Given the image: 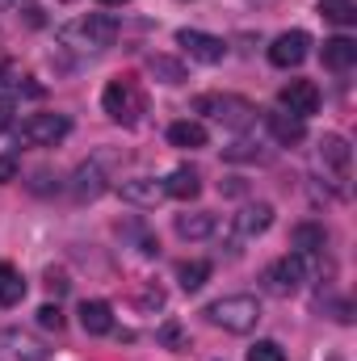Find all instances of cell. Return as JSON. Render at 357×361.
<instances>
[{
	"label": "cell",
	"mask_w": 357,
	"mask_h": 361,
	"mask_svg": "<svg viewBox=\"0 0 357 361\" xmlns=\"http://www.w3.org/2000/svg\"><path fill=\"white\" fill-rule=\"evenodd\" d=\"M206 277H210V265H206V261H185V265L177 269V281H181V290H185V294L202 290V286H206Z\"/></svg>",
	"instance_id": "23"
},
{
	"label": "cell",
	"mask_w": 357,
	"mask_h": 361,
	"mask_svg": "<svg viewBox=\"0 0 357 361\" xmlns=\"http://www.w3.org/2000/svg\"><path fill=\"white\" fill-rule=\"evenodd\" d=\"M169 143L173 147H189V152L193 147H206V126L202 122H189V118L185 122H173L169 126Z\"/></svg>",
	"instance_id": "20"
},
{
	"label": "cell",
	"mask_w": 357,
	"mask_h": 361,
	"mask_svg": "<svg viewBox=\"0 0 357 361\" xmlns=\"http://www.w3.org/2000/svg\"><path fill=\"white\" fill-rule=\"evenodd\" d=\"M59 38H63V47H76V51H105L118 38V21L109 13H89V17L63 25Z\"/></svg>",
	"instance_id": "2"
},
{
	"label": "cell",
	"mask_w": 357,
	"mask_h": 361,
	"mask_svg": "<svg viewBox=\"0 0 357 361\" xmlns=\"http://www.w3.org/2000/svg\"><path fill=\"white\" fill-rule=\"evenodd\" d=\"M118 193H122V202H131V206H156L160 197H169V193H164V180H152V177L122 180Z\"/></svg>",
	"instance_id": "12"
},
{
	"label": "cell",
	"mask_w": 357,
	"mask_h": 361,
	"mask_svg": "<svg viewBox=\"0 0 357 361\" xmlns=\"http://www.w3.org/2000/svg\"><path fill=\"white\" fill-rule=\"evenodd\" d=\"M47 286H51V294H68V286H72V281H68V277H63V273H47Z\"/></svg>",
	"instance_id": "32"
},
{
	"label": "cell",
	"mask_w": 357,
	"mask_h": 361,
	"mask_svg": "<svg viewBox=\"0 0 357 361\" xmlns=\"http://www.w3.org/2000/svg\"><path fill=\"white\" fill-rule=\"evenodd\" d=\"M101 4H126V0H101Z\"/></svg>",
	"instance_id": "33"
},
{
	"label": "cell",
	"mask_w": 357,
	"mask_h": 361,
	"mask_svg": "<svg viewBox=\"0 0 357 361\" xmlns=\"http://www.w3.org/2000/svg\"><path fill=\"white\" fill-rule=\"evenodd\" d=\"M320 160H324L337 177H349V160H353L349 139H345V135H324V143H320Z\"/></svg>",
	"instance_id": "15"
},
{
	"label": "cell",
	"mask_w": 357,
	"mask_h": 361,
	"mask_svg": "<svg viewBox=\"0 0 357 361\" xmlns=\"http://www.w3.org/2000/svg\"><path fill=\"white\" fill-rule=\"evenodd\" d=\"M101 105H105V114H109L114 122L135 126L139 114H143V92H139L135 80H109L105 92H101Z\"/></svg>",
	"instance_id": "5"
},
{
	"label": "cell",
	"mask_w": 357,
	"mask_h": 361,
	"mask_svg": "<svg viewBox=\"0 0 357 361\" xmlns=\"http://www.w3.org/2000/svg\"><path fill=\"white\" fill-rule=\"evenodd\" d=\"M248 361H286V353H282L277 341H257V345L248 349Z\"/></svg>",
	"instance_id": "27"
},
{
	"label": "cell",
	"mask_w": 357,
	"mask_h": 361,
	"mask_svg": "<svg viewBox=\"0 0 357 361\" xmlns=\"http://www.w3.org/2000/svg\"><path fill=\"white\" fill-rule=\"evenodd\" d=\"M353 63H357V42L353 38L337 34V38L324 42V68H332V72H349Z\"/></svg>",
	"instance_id": "16"
},
{
	"label": "cell",
	"mask_w": 357,
	"mask_h": 361,
	"mask_svg": "<svg viewBox=\"0 0 357 361\" xmlns=\"http://www.w3.org/2000/svg\"><path fill=\"white\" fill-rule=\"evenodd\" d=\"M290 240H294V248L307 257V252H320V248L328 244V231H324L320 223H298V227L290 231Z\"/></svg>",
	"instance_id": "21"
},
{
	"label": "cell",
	"mask_w": 357,
	"mask_h": 361,
	"mask_svg": "<svg viewBox=\"0 0 357 361\" xmlns=\"http://www.w3.org/2000/svg\"><path fill=\"white\" fill-rule=\"evenodd\" d=\"M80 328H85L89 336H105V332H114V311H109V302H101V298H85V302H80Z\"/></svg>",
	"instance_id": "14"
},
{
	"label": "cell",
	"mask_w": 357,
	"mask_h": 361,
	"mask_svg": "<svg viewBox=\"0 0 357 361\" xmlns=\"http://www.w3.org/2000/svg\"><path fill=\"white\" fill-rule=\"evenodd\" d=\"M269 130H273V139L277 143H303V135H307V122L303 118H294V114H286V109H277V114H269Z\"/></svg>",
	"instance_id": "18"
},
{
	"label": "cell",
	"mask_w": 357,
	"mask_h": 361,
	"mask_svg": "<svg viewBox=\"0 0 357 361\" xmlns=\"http://www.w3.org/2000/svg\"><path fill=\"white\" fill-rule=\"evenodd\" d=\"M0 349H8L17 361H47V345L30 332H0Z\"/></svg>",
	"instance_id": "13"
},
{
	"label": "cell",
	"mask_w": 357,
	"mask_h": 361,
	"mask_svg": "<svg viewBox=\"0 0 357 361\" xmlns=\"http://www.w3.org/2000/svg\"><path fill=\"white\" fill-rule=\"evenodd\" d=\"M147 68H152V76H160L164 85H181V80H185V63L169 59V55H152Z\"/></svg>",
	"instance_id": "24"
},
{
	"label": "cell",
	"mask_w": 357,
	"mask_h": 361,
	"mask_svg": "<svg viewBox=\"0 0 357 361\" xmlns=\"http://www.w3.org/2000/svg\"><path fill=\"white\" fill-rule=\"evenodd\" d=\"M261 281H265L269 294H277V298H286V294H294L303 281H307V261H303V252H294V257H282V261H273L265 273H261Z\"/></svg>",
	"instance_id": "6"
},
{
	"label": "cell",
	"mask_w": 357,
	"mask_h": 361,
	"mask_svg": "<svg viewBox=\"0 0 357 361\" xmlns=\"http://www.w3.org/2000/svg\"><path fill=\"white\" fill-rule=\"evenodd\" d=\"M17 135L25 147H55L72 135V118L68 114H30Z\"/></svg>",
	"instance_id": "4"
},
{
	"label": "cell",
	"mask_w": 357,
	"mask_h": 361,
	"mask_svg": "<svg viewBox=\"0 0 357 361\" xmlns=\"http://www.w3.org/2000/svg\"><path fill=\"white\" fill-rule=\"evenodd\" d=\"M269 227H273V206L269 202H248L244 210L231 214V240L236 244H248V240L265 235Z\"/></svg>",
	"instance_id": "7"
},
{
	"label": "cell",
	"mask_w": 357,
	"mask_h": 361,
	"mask_svg": "<svg viewBox=\"0 0 357 361\" xmlns=\"http://www.w3.org/2000/svg\"><path fill=\"white\" fill-rule=\"evenodd\" d=\"M25 298V277L13 265H0V307H17Z\"/></svg>",
	"instance_id": "22"
},
{
	"label": "cell",
	"mask_w": 357,
	"mask_h": 361,
	"mask_svg": "<svg viewBox=\"0 0 357 361\" xmlns=\"http://www.w3.org/2000/svg\"><path fill=\"white\" fill-rule=\"evenodd\" d=\"M160 341H164V345H173V349H177L181 341H185V332H181V324H164V328H160Z\"/></svg>",
	"instance_id": "30"
},
{
	"label": "cell",
	"mask_w": 357,
	"mask_h": 361,
	"mask_svg": "<svg viewBox=\"0 0 357 361\" xmlns=\"http://www.w3.org/2000/svg\"><path fill=\"white\" fill-rule=\"evenodd\" d=\"M164 193H169V197H181V202H193V197L202 193V177H198L189 164H181V169H173V173L164 177Z\"/></svg>",
	"instance_id": "17"
},
{
	"label": "cell",
	"mask_w": 357,
	"mask_h": 361,
	"mask_svg": "<svg viewBox=\"0 0 357 361\" xmlns=\"http://www.w3.org/2000/svg\"><path fill=\"white\" fill-rule=\"evenodd\" d=\"M177 42L198 59V63H223V55H227V42L214 38V34H202V30H181Z\"/></svg>",
	"instance_id": "10"
},
{
	"label": "cell",
	"mask_w": 357,
	"mask_h": 361,
	"mask_svg": "<svg viewBox=\"0 0 357 361\" xmlns=\"http://www.w3.org/2000/svg\"><path fill=\"white\" fill-rule=\"evenodd\" d=\"M277 105L286 109V114H294V118H311L315 109H320V89L311 85V80H290V85H282L277 92Z\"/></svg>",
	"instance_id": "8"
},
{
	"label": "cell",
	"mask_w": 357,
	"mask_h": 361,
	"mask_svg": "<svg viewBox=\"0 0 357 361\" xmlns=\"http://www.w3.org/2000/svg\"><path fill=\"white\" fill-rule=\"evenodd\" d=\"M38 324L42 328H63V311H59V302H47V307H38Z\"/></svg>",
	"instance_id": "28"
},
{
	"label": "cell",
	"mask_w": 357,
	"mask_h": 361,
	"mask_svg": "<svg viewBox=\"0 0 357 361\" xmlns=\"http://www.w3.org/2000/svg\"><path fill=\"white\" fill-rule=\"evenodd\" d=\"M177 235L181 240H206V235H214V214H206V210L177 214Z\"/></svg>",
	"instance_id": "19"
},
{
	"label": "cell",
	"mask_w": 357,
	"mask_h": 361,
	"mask_svg": "<svg viewBox=\"0 0 357 361\" xmlns=\"http://www.w3.org/2000/svg\"><path fill=\"white\" fill-rule=\"evenodd\" d=\"M101 193H105V169H101V160L80 164V169L72 173V197H76V202H92V197H101Z\"/></svg>",
	"instance_id": "11"
},
{
	"label": "cell",
	"mask_w": 357,
	"mask_h": 361,
	"mask_svg": "<svg viewBox=\"0 0 357 361\" xmlns=\"http://www.w3.org/2000/svg\"><path fill=\"white\" fill-rule=\"evenodd\" d=\"M4 4H8V0H0V8H4Z\"/></svg>",
	"instance_id": "34"
},
{
	"label": "cell",
	"mask_w": 357,
	"mask_h": 361,
	"mask_svg": "<svg viewBox=\"0 0 357 361\" xmlns=\"http://www.w3.org/2000/svg\"><path fill=\"white\" fill-rule=\"evenodd\" d=\"M206 319H210L214 328H223V332L244 336V332H253V328L261 324V302H257L253 294H223V298H214V302L206 307Z\"/></svg>",
	"instance_id": "1"
},
{
	"label": "cell",
	"mask_w": 357,
	"mask_h": 361,
	"mask_svg": "<svg viewBox=\"0 0 357 361\" xmlns=\"http://www.w3.org/2000/svg\"><path fill=\"white\" fill-rule=\"evenodd\" d=\"M307 47H311V38H307L303 30H286V34L273 38L269 63H273V68H298V63L307 59Z\"/></svg>",
	"instance_id": "9"
},
{
	"label": "cell",
	"mask_w": 357,
	"mask_h": 361,
	"mask_svg": "<svg viewBox=\"0 0 357 361\" xmlns=\"http://www.w3.org/2000/svg\"><path fill=\"white\" fill-rule=\"evenodd\" d=\"M13 109H17V105H13V97H0V130H8V126H13Z\"/></svg>",
	"instance_id": "31"
},
{
	"label": "cell",
	"mask_w": 357,
	"mask_h": 361,
	"mask_svg": "<svg viewBox=\"0 0 357 361\" xmlns=\"http://www.w3.org/2000/svg\"><path fill=\"white\" fill-rule=\"evenodd\" d=\"M320 13L337 25H353L357 21V4L353 0H320Z\"/></svg>",
	"instance_id": "25"
},
{
	"label": "cell",
	"mask_w": 357,
	"mask_h": 361,
	"mask_svg": "<svg viewBox=\"0 0 357 361\" xmlns=\"http://www.w3.org/2000/svg\"><path fill=\"white\" fill-rule=\"evenodd\" d=\"M223 156H227V160H265L261 143H253V139H240V143H236V147H227Z\"/></svg>",
	"instance_id": "26"
},
{
	"label": "cell",
	"mask_w": 357,
	"mask_h": 361,
	"mask_svg": "<svg viewBox=\"0 0 357 361\" xmlns=\"http://www.w3.org/2000/svg\"><path fill=\"white\" fill-rule=\"evenodd\" d=\"M17 173H21V164H17V156H13V152H4V156H0V185H8V180H17Z\"/></svg>",
	"instance_id": "29"
},
{
	"label": "cell",
	"mask_w": 357,
	"mask_h": 361,
	"mask_svg": "<svg viewBox=\"0 0 357 361\" xmlns=\"http://www.w3.org/2000/svg\"><path fill=\"white\" fill-rule=\"evenodd\" d=\"M193 109H198V114H210L214 122H223V126H231V130H244V126L257 122V105L244 101V97H236V92H223V97L206 92V97L193 101Z\"/></svg>",
	"instance_id": "3"
}]
</instances>
